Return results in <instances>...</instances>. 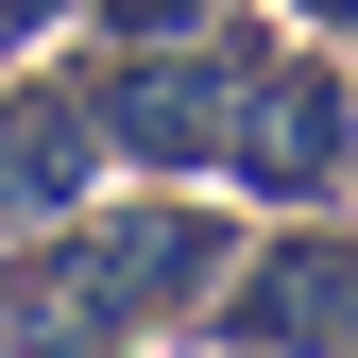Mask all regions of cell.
I'll list each match as a JSON object with an SVG mask.
<instances>
[{
  "label": "cell",
  "instance_id": "obj_6",
  "mask_svg": "<svg viewBox=\"0 0 358 358\" xmlns=\"http://www.w3.org/2000/svg\"><path fill=\"white\" fill-rule=\"evenodd\" d=\"M205 17H239V0H205Z\"/></svg>",
  "mask_w": 358,
  "mask_h": 358
},
{
  "label": "cell",
  "instance_id": "obj_1",
  "mask_svg": "<svg viewBox=\"0 0 358 358\" xmlns=\"http://www.w3.org/2000/svg\"><path fill=\"white\" fill-rule=\"evenodd\" d=\"M222 273H239V222L205 188L85 205V222H52V239L0 256V358H137L154 324H188Z\"/></svg>",
  "mask_w": 358,
  "mask_h": 358
},
{
  "label": "cell",
  "instance_id": "obj_7",
  "mask_svg": "<svg viewBox=\"0 0 358 358\" xmlns=\"http://www.w3.org/2000/svg\"><path fill=\"white\" fill-rule=\"evenodd\" d=\"M0 69H17V52H0Z\"/></svg>",
  "mask_w": 358,
  "mask_h": 358
},
{
  "label": "cell",
  "instance_id": "obj_4",
  "mask_svg": "<svg viewBox=\"0 0 358 358\" xmlns=\"http://www.w3.org/2000/svg\"><path fill=\"white\" fill-rule=\"evenodd\" d=\"M103 205V120H85V69H0V256L52 239V222Z\"/></svg>",
  "mask_w": 358,
  "mask_h": 358
},
{
  "label": "cell",
  "instance_id": "obj_3",
  "mask_svg": "<svg viewBox=\"0 0 358 358\" xmlns=\"http://www.w3.org/2000/svg\"><path fill=\"white\" fill-rule=\"evenodd\" d=\"M222 358H358V222H290L205 290Z\"/></svg>",
  "mask_w": 358,
  "mask_h": 358
},
{
  "label": "cell",
  "instance_id": "obj_2",
  "mask_svg": "<svg viewBox=\"0 0 358 358\" xmlns=\"http://www.w3.org/2000/svg\"><path fill=\"white\" fill-rule=\"evenodd\" d=\"M273 69V17H188L171 52H85V120L154 188H239V103Z\"/></svg>",
  "mask_w": 358,
  "mask_h": 358
},
{
  "label": "cell",
  "instance_id": "obj_5",
  "mask_svg": "<svg viewBox=\"0 0 358 358\" xmlns=\"http://www.w3.org/2000/svg\"><path fill=\"white\" fill-rule=\"evenodd\" d=\"M52 17H85V0H0V52H17V34H52Z\"/></svg>",
  "mask_w": 358,
  "mask_h": 358
}]
</instances>
